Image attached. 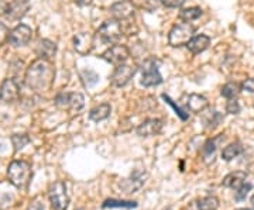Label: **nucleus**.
Here are the masks:
<instances>
[{
    "mask_svg": "<svg viewBox=\"0 0 254 210\" xmlns=\"http://www.w3.org/2000/svg\"><path fill=\"white\" fill-rule=\"evenodd\" d=\"M98 34H99V38L102 40V43L115 46V44H118L119 41L122 40L123 28H122V24H120L119 20L110 18V20H106L100 26V28L98 30Z\"/></svg>",
    "mask_w": 254,
    "mask_h": 210,
    "instance_id": "7ed1b4c3",
    "label": "nucleus"
},
{
    "mask_svg": "<svg viewBox=\"0 0 254 210\" xmlns=\"http://www.w3.org/2000/svg\"><path fill=\"white\" fill-rule=\"evenodd\" d=\"M76 210H85V209H76Z\"/></svg>",
    "mask_w": 254,
    "mask_h": 210,
    "instance_id": "a19ab883",
    "label": "nucleus"
},
{
    "mask_svg": "<svg viewBox=\"0 0 254 210\" xmlns=\"http://www.w3.org/2000/svg\"><path fill=\"white\" fill-rule=\"evenodd\" d=\"M0 101H1V98H0Z\"/></svg>",
    "mask_w": 254,
    "mask_h": 210,
    "instance_id": "79ce46f5",
    "label": "nucleus"
},
{
    "mask_svg": "<svg viewBox=\"0 0 254 210\" xmlns=\"http://www.w3.org/2000/svg\"><path fill=\"white\" fill-rule=\"evenodd\" d=\"M242 91L254 93V78H249V79L242 82Z\"/></svg>",
    "mask_w": 254,
    "mask_h": 210,
    "instance_id": "f704fd0d",
    "label": "nucleus"
},
{
    "mask_svg": "<svg viewBox=\"0 0 254 210\" xmlns=\"http://www.w3.org/2000/svg\"><path fill=\"white\" fill-rule=\"evenodd\" d=\"M240 92H242V85H239L236 82H229L222 86L220 93L226 99H236L237 96L240 95Z\"/></svg>",
    "mask_w": 254,
    "mask_h": 210,
    "instance_id": "393cba45",
    "label": "nucleus"
},
{
    "mask_svg": "<svg viewBox=\"0 0 254 210\" xmlns=\"http://www.w3.org/2000/svg\"><path fill=\"white\" fill-rule=\"evenodd\" d=\"M198 210H216L219 208V199L216 196H205L196 201Z\"/></svg>",
    "mask_w": 254,
    "mask_h": 210,
    "instance_id": "a878e982",
    "label": "nucleus"
},
{
    "mask_svg": "<svg viewBox=\"0 0 254 210\" xmlns=\"http://www.w3.org/2000/svg\"><path fill=\"white\" fill-rule=\"evenodd\" d=\"M202 16V9L200 7H188V9H184L180 11V18L182 21H192V20H196Z\"/></svg>",
    "mask_w": 254,
    "mask_h": 210,
    "instance_id": "bb28decb",
    "label": "nucleus"
},
{
    "mask_svg": "<svg viewBox=\"0 0 254 210\" xmlns=\"http://www.w3.org/2000/svg\"><path fill=\"white\" fill-rule=\"evenodd\" d=\"M237 210H254V209H249V208H245V209H237Z\"/></svg>",
    "mask_w": 254,
    "mask_h": 210,
    "instance_id": "58836bf2",
    "label": "nucleus"
},
{
    "mask_svg": "<svg viewBox=\"0 0 254 210\" xmlns=\"http://www.w3.org/2000/svg\"><path fill=\"white\" fill-rule=\"evenodd\" d=\"M9 30L7 27L3 24V23H0V46L4 43V41H9Z\"/></svg>",
    "mask_w": 254,
    "mask_h": 210,
    "instance_id": "c9c22d12",
    "label": "nucleus"
},
{
    "mask_svg": "<svg viewBox=\"0 0 254 210\" xmlns=\"http://www.w3.org/2000/svg\"><path fill=\"white\" fill-rule=\"evenodd\" d=\"M31 175H33L31 174V165L23 159L11 161L7 168V178H9L10 183L18 189H24L27 186L31 179Z\"/></svg>",
    "mask_w": 254,
    "mask_h": 210,
    "instance_id": "f03ea898",
    "label": "nucleus"
},
{
    "mask_svg": "<svg viewBox=\"0 0 254 210\" xmlns=\"http://www.w3.org/2000/svg\"><path fill=\"white\" fill-rule=\"evenodd\" d=\"M252 203H253V206H254V195L252 196Z\"/></svg>",
    "mask_w": 254,
    "mask_h": 210,
    "instance_id": "ea45409f",
    "label": "nucleus"
},
{
    "mask_svg": "<svg viewBox=\"0 0 254 210\" xmlns=\"http://www.w3.org/2000/svg\"><path fill=\"white\" fill-rule=\"evenodd\" d=\"M102 208L103 209H134L137 208V203L136 202H131V201H118V199H106V201L103 202V205H102Z\"/></svg>",
    "mask_w": 254,
    "mask_h": 210,
    "instance_id": "b1692460",
    "label": "nucleus"
},
{
    "mask_svg": "<svg viewBox=\"0 0 254 210\" xmlns=\"http://www.w3.org/2000/svg\"><path fill=\"white\" fill-rule=\"evenodd\" d=\"M193 33H195V28L192 27L188 21L177 23L168 34V43H170V46L175 47V48L187 46L193 38Z\"/></svg>",
    "mask_w": 254,
    "mask_h": 210,
    "instance_id": "20e7f679",
    "label": "nucleus"
},
{
    "mask_svg": "<svg viewBox=\"0 0 254 210\" xmlns=\"http://www.w3.org/2000/svg\"><path fill=\"white\" fill-rule=\"evenodd\" d=\"M134 11H136V6L130 0H120V1H116L110 7V13H112L113 18H116L119 21L131 18L134 16Z\"/></svg>",
    "mask_w": 254,
    "mask_h": 210,
    "instance_id": "9b49d317",
    "label": "nucleus"
},
{
    "mask_svg": "<svg viewBox=\"0 0 254 210\" xmlns=\"http://www.w3.org/2000/svg\"><path fill=\"white\" fill-rule=\"evenodd\" d=\"M57 54V44L51 40H40L37 43L36 47V55L40 59H46V61H51Z\"/></svg>",
    "mask_w": 254,
    "mask_h": 210,
    "instance_id": "f3484780",
    "label": "nucleus"
},
{
    "mask_svg": "<svg viewBox=\"0 0 254 210\" xmlns=\"http://www.w3.org/2000/svg\"><path fill=\"white\" fill-rule=\"evenodd\" d=\"M161 130H163V120L147 119L137 127L136 131L140 137H153L160 134Z\"/></svg>",
    "mask_w": 254,
    "mask_h": 210,
    "instance_id": "2eb2a0df",
    "label": "nucleus"
},
{
    "mask_svg": "<svg viewBox=\"0 0 254 210\" xmlns=\"http://www.w3.org/2000/svg\"><path fill=\"white\" fill-rule=\"evenodd\" d=\"M243 150H245V147L242 146V143H239V141L230 143L229 146H226L223 148V151H222V158H223L225 161H232V159H235V158H237V157L240 156V154L243 153Z\"/></svg>",
    "mask_w": 254,
    "mask_h": 210,
    "instance_id": "4be33fe9",
    "label": "nucleus"
},
{
    "mask_svg": "<svg viewBox=\"0 0 254 210\" xmlns=\"http://www.w3.org/2000/svg\"><path fill=\"white\" fill-rule=\"evenodd\" d=\"M187 106L192 113H202L203 110L208 107V99L205 96H200V95H195L192 93L188 96V102H187Z\"/></svg>",
    "mask_w": 254,
    "mask_h": 210,
    "instance_id": "aec40b11",
    "label": "nucleus"
},
{
    "mask_svg": "<svg viewBox=\"0 0 254 210\" xmlns=\"http://www.w3.org/2000/svg\"><path fill=\"white\" fill-rule=\"evenodd\" d=\"M102 58L105 61H108L109 64L119 66V65L126 64L127 59L130 58V51L126 46H120V44H115L110 48H108L103 54Z\"/></svg>",
    "mask_w": 254,
    "mask_h": 210,
    "instance_id": "6e6552de",
    "label": "nucleus"
},
{
    "mask_svg": "<svg viewBox=\"0 0 254 210\" xmlns=\"http://www.w3.org/2000/svg\"><path fill=\"white\" fill-rule=\"evenodd\" d=\"M11 144L14 147V151L17 153L20 150H23L27 144H30V137L27 134H14L11 137Z\"/></svg>",
    "mask_w": 254,
    "mask_h": 210,
    "instance_id": "c85d7f7f",
    "label": "nucleus"
},
{
    "mask_svg": "<svg viewBox=\"0 0 254 210\" xmlns=\"http://www.w3.org/2000/svg\"><path fill=\"white\" fill-rule=\"evenodd\" d=\"M93 0H75V3L78 4V6H89Z\"/></svg>",
    "mask_w": 254,
    "mask_h": 210,
    "instance_id": "4c0bfd02",
    "label": "nucleus"
},
{
    "mask_svg": "<svg viewBox=\"0 0 254 210\" xmlns=\"http://www.w3.org/2000/svg\"><path fill=\"white\" fill-rule=\"evenodd\" d=\"M246 178H247V174L245 171H235V172H230L227 174L223 181H222V185L225 188H230V189H239L242 188L246 183Z\"/></svg>",
    "mask_w": 254,
    "mask_h": 210,
    "instance_id": "a211bd4d",
    "label": "nucleus"
},
{
    "mask_svg": "<svg viewBox=\"0 0 254 210\" xmlns=\"http://www.w3.org/2000/svg\"><path fill=\"white\" fill-rule=\"evenodd\" d=\"M163 99L167 102V103H168V105H170V106H171L174 110H175V113H177V116H178L180 119H181V120L188 119V113H185V111H184V110H182L180 106H177V105L174 103V101L171 99V98H170V96H167V95H163Z\"/></svg>",
    "mask_w": 254,
    "mask_h": 210,
    "instance_id": "c756f323",
    "label": "nucleus"
},
{
    "mask_svg": "<svg viewBox=\"0 0 254 210\" xmlns=\"http://www.w3.org/2000/svg\"><path fill=\"white\" fill-rule=\"evenodd\" d=\"M161 4L168 7V9H178L185 3V0H160Z\"/></svg>",
    "mask_w": 254,
    "mask_h": 210,
    "instance_id": "72a5a7b5",
    "label": "nucleus"
},
{
    "mask_svg": "<svg viewBox=\"0 0 254 210\" xmlns=\"http://www.w3.org/2000/svg\"><path fill=\"white\" fill-rule=\"evenodd\" d=\"M55 79V68L51 61L36 59L26 71V85L34 92H47L51 89Z\"/></svg>",
    "mask_w": 254,
    "mask_h": 210,
    "instance_id": "f257e3e1",
    "label": "nucleus"
},
{
    "mask_svg": "<svg viewBox=\"0 0 254 210\" xmlns=\"http://www.w3.org/2000/svg\"><path fill=\"white\" fill-rule=\"evenodd\" d=\"M20 83L13 79V78H9V79H4L1 86H0V98L3 102H16L20 98Z\"/></svg>",
    "mask_w": 254,
    "mask_h": 210,
    "instance_id": "ddd939ff",
    "label": "nucleus"
},
{
    "mask_svg": "<svg viewBox=\"0 0 254 210\" xmlns=\"http://www.w3.org/2000/svg\"><path fill=\"white\" fill-rule=\"evenodd\" d=\"M223 140H225V136H223V134H220V136H218L216 138H210V140H208V141L203 144V147H202V156H203V158L206 159V158H210V157H212V159H213V156H215V153H216V150H218L219 143H222Z\"/></svg>",
    "mask_w": 254,
    "mask_h": 210,
    "instance_id": "5701e85b",
    "label": "nucleus"
},
{
    "mask_svg": "<svg viewBox=\"0 0 254 210\" xmlns=\"http://www.w3.org/2000/svg\"><path fill=\"white\" fill-rule=\"evenodd\" d=\"M223 120V116L220 114V113H218V111H213L212 113V116H210V119H209V121H206V124H208L209 128H215L218 127L219 123Z\"/></svg>",
    "mask_w": 254,
    "mask_h": 210,
    "instance_id": "473e14b6",
    "label": "nucleus"
},
{
    "mask_svg": "<svg viewBox=\"0 0 254 210\" xmlns=\"http://www.w3.org/2000/svg\"><path fill=\"white\" fill-rule=\"evenodd\" d=\"M28 210H46V209H44V205H43L41 202L38 201V199H34V201L30 203Z\"/></svg>",
    "mask_w": 254,
    "mask_h": 210,
    "instance_id": "e433bc0d",
    "label": "nucleus"
},
{
    "mask_svg": "<svg viewBox=\"0 0 254 210\" xmlns=\"http://www.w3.org/2000/svg\"><path fill=\"white\" fill-rule=\"evenodd\" d=\"M95 47V37L91 33H79L73 37V48L78 54L88 55Z\"/></svg>",
    "mask_w": 254,
    "mask_h": 210,
    "instance_id": "4468645a",
    "label": "nucleus"
},
{
    "mask_svg": "<svg viewBox=\"0 0 254 210\" xmlns=\"http://www.w3.org/2000/svg\"><path fill=\"white\" fill-rule=\"evenodd\" d=\"M28 10H30V1L28 0H11L4 9V11H6L4 14L11 21H17L27 14Z\"/></svg>",
    "mask_w": 254,
    "mask_h": 210,
    "instance_id": "f8f14e48",
    "label": "nucleus"
},
{
    "mask_svg": "<svg viewBox=\"0 0 254 210\" xmlns=\"http://www.w3.org/2000/svg\"><path fill=\"white\" fill-rule=\"evenodd\" d=\"M136 72L137 68L134 65H119V66H116V69H115V72H113L110 79H112V83L116 88H123L131 81V78L136 75Z\"/></svg>",
    "mask_w": 254,
    "mask_h": 210,
    "instance_id": "1a4fd4ad",
    "label": "nucleus"
},
{
    "mask_svg": "<svg viewBox=\"0 0 254 210\" xmlns=\"http://www.w3.org/2000/svg\"><path fill=\"white\" fill-rule=\"evenodd\" d=\"M33 36V30L26 24H18L10 31L9 43L13 47H23L30 43Z\"/></svg>",
    "mask_w": 254,
    "mask_h": 210,
    "instance_id": "9d476101",
    "label": "nucleus"
},
{
    "mask_svg": "<svg viewBox=\"0 0 254 210\" xmlns=\"http://www.w3.org/2000/svg\"><path fill=\"white\" fill-rule=\"evenodd\" d=\"M209 46H210V38H209L208 36H205V34L193 37L190 43L187 44L188 50H190L192 54H200V52H203Z\"/></svg>",
    "mask_w": 254,
    "mask_h": 210,
    "instance_id": "6ab92c4d",
    "label": "nucleus"
},
{
    "mask_svg": "<svg viewBox=\"0 0 254 210\" xmlns=\"http://www.w3.org/2000/svg\"><path fill=\"white\" fill-rule=\"evenodd\" d=\"M140 82L145 88H153L158 86L160 83H163V76L158 69V64L154 58H148L145 59L141 65V79Z\"/></svg>",
    "mask_w": 254,
    "mask_h": 210,
    "instance_id": "423d86ee",
    "label": "nucleus"
},
{
    "mask_svg": "<svg viewBox=\"0 0 254 210\" xmlns=\"http://www.w3.org/2000/svg\"><path fill=\"white\" fill-rule=\"evenodd\" d=\"M81 78L82 82H83V85L86 88H92L93 85H96L98 81H99V75L95 71H92V69H83L81 72Z\"/></svg>",
    "mask_w": 254,
    "mask_h": 210,
    "instance_id": "cd10ccee",
    "label": "nucleus"
},
{
    "mask_svg": "<svg viewBox=\"0 0 254 210\" xmlns=\"http://www.w3.org/2000/svg\"><path fill=\"white\" fill-rule=\"evenodd\" d=\"M110 113H112V107H110L109 103H102V105L95 106V107L89 111V119H91L92 121L99 123V121H103V120L108 119L110 116Z\"/></svg>",
    "mask_w": 254,
    "mask_h": 210,
    "instance_id": "412c9836",
    "label": "nucleus"
},
{
    "mask_svg": "<svg viewBox=\"0 0 254 210\" xmlns=\"http://www.w3.org/2000/svg\"><path fill=\"white\" fill-rule=\"evenodd\" d=\"M55 106L61 110L79 111L85 106V98L82 93H76V92H63L57 95Z\"/></svg>",
    "mask_w": 254,
    "mask_h": 210,
    "instance_id": "0eeeda50",
    "label": "nucleus"
},
{
    "mask_svg": "<svg viewBox=\"0 0 254 210\" xmlns=\"http://www.w3.org/2000/svg\"><path fill=\"white\" fill-rule=\"evenodd\" d=\"M252 188H253V185H252V183H245L242 188H239L236 192V201H245L246 196H247V193L252 191Z\"/></svg>",
    "mask_w": 254,
    "mask_h": 210,
    "instance_id": "2f4dec72",
    "label": "nucleus"
},
{
    "mask_svg": "<svg viewBox=\"0 0 254 210\" xmlns=\"http://www.w3.org/2000/svg\"><path fill=\"white\" fill-rule=\"evenodd\" d=\"M168 210H170V209H168Z\"/></svg>",
    "mask_w": 254,
    "mask_h": 210,
    "instance_id": "37998d69",
    "label": "nucleus"
},
{
    "mask_svg": "<svg viewBox=\"0 0 254 210\" xmlns=\"http://www.w3.org/2000/svg\"><path fill=\"white\" fill-rule=\"evenodd\" d=\"M240 110H242V107H240V105L236 99H229L226 105V111L229 114H239Z\"/></svg>",
    "mask_w": 254,
    "mask_h": 210,
    "instance_id": "7c9ffc66",
    "label": "nucleus"
},
{
    "mask_svg": "<svg viewBox=\"0 0 254 210\" xmlns=\"http://www.w3.org/2000/svg\"><path fill=\"white\" fill-rule=\"evenodd\" d=\"M145 174L144 172H140V171H136L134 174L131 175L130 178L127 179H123L120 182V189H123L125 193H134L136 191H138L143 185H144Z\"/></svg>",
    "mask_w": 254,
    "mask_h": 210,
    "instance_id": "dca6fc26",
    "label": "nucleus"
},
{
    "mask_svg": "<svg viewBox=\"0 0 254 210\" xmlns=\"http://www.w3.org/2000/svg\"><path fill=\"white\" fill-rule=\"evenodd\" d=\"M48 198H50V203L54 210H68L69 196L66 192L65 182L57 181V182L51 183L50 189H48Z\"/></svg>",
    "mask_w": 254,
    "mask_h": 210,
    "instance_id": "39448f33",
    "label": "nucleus"
}]
</instances>
